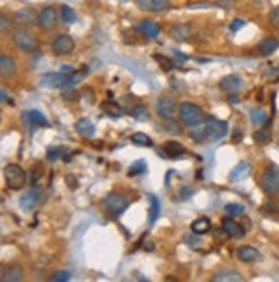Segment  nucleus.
<instances>
[{"label":"nucleus","instance_id":"nucleus-1","mask_svg":"<svg viewBox=\"0 0 279 282\" xmlns=\"http://www.w3.org/2000/svg\"><path fill=\"white\" fill-rule=\"evenodd\" d=\"M179 119H181L183 124L193 129L202 124L204 112H202V109L195 102H183L179 105Z\"/></svg>","mask_w":279,"mask_h":282},{"label":"nucleus","instance_id":"nucleus-2","mask_svg":"<svg viewBox=\"0 0 279 282\" xmlns=\"http://www.w3.org/2000/svg\"><path fill=\"white\" fill-rule=\"evenodd\" d=\"M4 179L9 189L17 191V189H23L24 182H26V172L16 164H9L4 167Z\"/></svg>","mask_w":279,"mask_h":282},{"label":"nucleus","instance_id":"nucleus-3","mask_svg":"<svg viewBox=\"0 0 279 282\" xmlns=\"http://www.w3.org/2000/svg\"><path fill=\"white\" fill-rule=\"evenodd\" d=\"M104 207L109 214H112L114 217H119L126 208L129 207V199L126 198L122 193H109L104 198Z\"/></svg>","mask_w":279,"mask_h":282},{"label":"nucleus","instance_id":"nucleus-4","mask_svg":"<svg viewBox=\"0 0 279 282\" xmlns=\"http://www.w3.org/2000/svg\"><path fill=\"white\" fill-rule=\"evenodd\" d=\"M12 40H14L16 47L23 52H33L38 47V40L30 30H24V28H19L12 34Z\"/></svg>","mask_w":279,"mask_h":282},{"label":"nucleus","instance_id":"nucleus-5","mask_svg":"<svg viewBox=\"0 0 279 282\" xmlns=\"http://www.w3.org/2000/svg\"><path fill=\"white\" fill-rule=\"evenodd\" d=\"M261 186L269 195H279V166H271L264 170Z\"/></svg>","mask_w":279,"mask_h":282},{"label":"nucleus","instance_id":"nucleus-6","mask_svg":"<svg viewBox=\"0 0 279 282\" xmlns=\"http://www.w3.org/2000/svg\"><path fill=\"white\" fill-rule=\"evenodd\" d=\"M205 131H207L209 139L212 141H217V139H223L227 134V124L224 120L217 119H209L205 122Z\"/></svg>","mask_w":279,"mask_h":282},{"label":"nucleus","instance_id":"nucleus-7","mask_svg":"<svg viewBox=\"0 0 279 282\" xmlns=\"http://www.w3.org/2000/svg\"><path fill=\"white\" fill-rule=\"evenodd\" d=\"M36 23L42 30H52L57 26V11L55 7L49 5V7H43L42 11L38 12L36 16Z\"/></svg>","mask_w":279,"mask_h":282},{"label":"nucleus","instance_id":"nucleus-8","mask_svg":"<svg viewBox=\"0 0 279 282\" xmlns=\"http://www.w3.org/2000/svg\"><path fill=\"white\" fill-rule=\"evenodd\" d=\"M52 50L55 55H69L74 50V40L69 34H59L53 38Z\"/></svg>","mask_w":279,"mask_h":282},{"label":"nucleus","instance_id":"nucleus-9","mask_svg":"<svg viewBox=\"0 0 279 282\" xmlns=\"http://www.w3.org/2000/svg\"><path fill=\"white\" fill-rule=\"evenodd\" d=\"M176 109H179V107L176 105V100L171 97H160L155 102V110L162 119H173Z\"/></svg>","mask_w":279,"mask_h":282},{"label":"nucleus","instance_id":"nucleus-10","mask_svg":"<svg viewBox=\"0 0 279 282\" xmlns=\"http://www.w3.org/2000/svg\"><path fill=\"white\" fill-rule=\"evenodd\" d=\"M68 79L69 74H64V72H50L40 79V84L45 88H66Z\"/></svg>","mask_w":279,"mask_h":282},{"label":"nucleus","instance_id":"nucleus-11","mask_svg":"<svg viewBox=\"0 0 279 282\" xmlns=\"http://www.w3.org/2000/svg\"><path fill=\"white\" fill-rule=\"evenodd\" d=\"M219 88L227 95H236L238 91L243 88V79L238 74H229V76H226V78L221 79Z\"/></svg>","mask_w":279,"mask_h":282},{"label":"nucleus","instance_id":"nucleus-12","mask_svg":"<svg viewBox=\"0 0 279 282\" xmlns=\"http://www.w3.org/2000/svg\"><path fill=\"white\" fill-rule=\"evenodd\" d=\"M40 193H42V189L38 188V186L31 188L30 191H26L23 196H21V199H19V207L23 208L24 212H33L35 208H36V205H38Z\"/></svg>","mask_w":279,"mask_h":282},{"label":"nucleus","instance_id":"nucleus-13","mask_svg":"<svg viewBox=\"0 0 279 282\" xmlns=\"http://www.w3.org/2000/svg\"><path fill=\"white\" fill-rule=\"evenodd\" d=\"M223 231L226 236L233 237V239H240V237H243L246 234L245 227L240 226V224H238L236 220H233L231 217H226L223 220Z\"/></svg>","mask_w":279,"mask_h":282},{"label":"nucleus","instance_id":"nucleus-14","mask_svg":"<svg viewBox=\"0 0 279 282\" xmlns=\"http://www.w3.org/2000/svg\"><path fill=\"white\" fill-rule=\"evenodd\" d=\"M23 277H24L23 267L17 264H12L9 267L2 268V282H19L23 281Z\"/></svg>","mask_w":279,"mask_h":282},{"label":"nucleus","instance_id":"nucleus-15","mask_svg":"<svg viewBox=\"0 0 279 282\" xmlns=\"http://www.w3.org/2000/svg\"><path fill=\"white\" fill-rule=\"evenodd\" d=\"M236 258L240 262H243V264H252V262L261 258V253H259L257 248H253V246H242V248H238Z\"/></svg>","mask_w":279,"mask_h":282},{"label":"nucleus","instance_id":"nucleus-16","mask_svg":"<svg viewBox=\"0 0 279 282\" xmlns=\"http://www.w3.org/2000/svg\"><path fill=\"white\" fill-rule=\"evenodd\" d=\"M23 119L24 122H26L28 126H35V128H45V126H49V120L45 119V116H43L42 112H38V110H30V112H24L23 114Z\"/></svg>","mask_w":279,"mask_h":282},{"label":"nucleus","instance_id":"nucleus-17","mask_svg":"<svg viewBox=\"0 0 279 282\" xmlns=\"http://www.w3.org/2000/svg\"><path fill=\"white\" fill-rule=\"evenodd\" d=\"M252 172V167H250L248 162H240L236 167H233V170L229 172V181L233 182H240V181L246 179Z\"/></svg>","mask_w":279,"mask_h":282},{"label":"nucleus","instance_id":"nucleus-18","mask_svg":"<svg viewBox=\"0 0 279 282\" xmlns=\"http://www.w3.org/2000/svg\"><path fill=\"white\" fill-rule=\"evenodd\" d=\"M16 69H17V62H16L14 57H11V55L0 57V72H2L4 78H11V76H14Z\"/></svg>","mask_w":279,"mask_h":282},{"label":"nucleus","instance_id":"nucleus-19","mask_svg":"<svg viewBox=\"0 0 279 282\" xmlns=\"http://www.w3.org/2000/svg\"><path fill=\"white\" fill-rule=\"evenodd\" d=\"M278 47H279V42L276 40L274 36H267V38H264L261 43H259V53L261 55H264V57H267V55H272V53L278 50Z\"/></svg>","mask_w":279,"mask_h":282},{"label":"nucleus","instance_id":"nucleus-20","mask_svg":"<svg viewBox=\"0 0 279 282\" xmlns=\"http://www.w3.org/2000/svg\"><path fill=\"white\" fill-rule=\"evenodd\" d=\"M74 129L78 131V134H81L83 138H93L95 134V126L91 124L90 119H78L74 124Z\"/></svg>","mask_w":279,"mask_h":282},{"label":"nucleus","instance_id":"nucleus-21","mask_svg":"<svg viewBox=\"0 0 279 282\" xmlns=\"http://www.w3.org/2000/svg\"><path fill=\"white\" fill-rule=\"evenodd\" d=\"M193 34V30L190 24H177L173 31H171V36L177 42H185V40H190Z\"/></svg>","mask_w":279,"mask_h":282},{"label":"nucleus","instance_id":"nucleus-22","mask_svg":"<svg viewBox=\"0 0 279 282\" xmlns=\"http://www.w3.org/2000/svg\"><path fill=\"white\" fill-rule=\"evenodd\" d=\"M162 151H164V155L174 158V157H179V155H185L186 148L183 147L181 143H177V141H167V143H164Z\"/></svg>","mask_w":279,"mask_h":282},{"label":"nucleus","instance_id":"nucleus-23","mask_svg":"<svg viewBox=\"0 0 279 282\" xmlns=\"http://www.w3.org/2000/svg\"><path fill=\"white\" fill-rule=\"evenodd\" d=\"M214 282H242L243 281V275H240L236 270H221L219 274L214 275L212 279Z\"/></svg>","mask_w":279,"mask_h":282},{"label":"nucleus","instance_id":"nucleus-24","mask_svg":"<svg viewBox=\"0 0 279 282\" xmlns=\"http://www.w3.org/2000/svg\"><path fill=\"white\" fill-rule=\"evenodd\" d=\"M138 30L147 38H157L158 33H160V28H158V24L154 23V21H141V23L138 24Z\"/></svg>","mask_w":279,"mask_h":282},{"label":"nucleus","instance_id":"nucleus-25","mask_svg":"<svg viewBox=\"0 0 279 282\" xmlns=\"http://www.w3.org/2000/svg\"><path fill=\"white\" fill-rule=\"evenodd\" d=\"M210 227H212V224L207 217H198L192 222V232L200 234L202 236V234H207L209 231H210Z\"/></svg>","mask_w":279,"mask_h":282},{"label":"nucleus","instance_id":"nucleus-26","mask_svg":"<svg viewBox=\"0 0 279 282\" xmlns=\"http://www.w3.org/2000/svg\"><path fill=\"white\" fill-rule=\"evenodd\" d=\"M250 119H252L253 126H257V128H264L265 124H267V114H265V110L262 109H253L252 112H250Z\"/></svg>","mask_w":279,"mask_h":282},{"label":"nucleus","instance_id":"nucleus-27","mask_svg":"<svg viewBox=\"0 0 279 282\" xmlns=\"http://www.w3.org/2000/svg\"><path fill=\"white\" fill-rule=\"evenodd\" d=\"M102 110L107 114V116L110 117H121L122 114H124V110L121 109V105L116 102H112V100H107V102L102 103Z\"/></svg>","mask_w":279,"mask_h":282},{"label":"nucleus","instance_id":"nucleus-28","mask_svg":"<svg viewBox=\"0 0 279 282\" xmlns=\"http://www.w3.org/2000/svg\"><path fill=\"white\" fill-rule=\"evenodd\" d=\"M253 139H255V143H259V145L271 143V139H272L271 129H269L267 126H264V128H261V129H257L255 134H253Z\"/></svg>","mask_w":279,"mask_h":282},{"label":"nucleus","instance_id":"nucleus-29","mask_svg":"<svg viewBox=\"0 0 279 282\" xmlns=\"http://www.w3.org/2000/svg\"><path fill=\"white\" fill-rule=\"evenodd\" d=\"M129 114H131L136 120H141V122H143V120H148V117H150V112H148L147 105H143V103H138V105L131 107Z\"/></svg>","mask_w":279,"mask_h":282},{"label":"nucleus","instance_id":"nucleus-30","mask_svg":"<svg viewBox=\"0 0 279 282\" xmlns=\"http://www.w3.org/2000/svg\"><path fill=\"white\" fill-rule=\"evenodd\" d=\"M148 199H150V224H155L160 215V201L155 195H148Z\"/></svg>","mask_w":279,"mask_h":282},{"label":"nucleus","instance_id":"nucleus-31","mask_svg":"<svg viewBox=\"0 0 279 282\" xmlns=\"http://www.w3.org/2000/svg\"><path fill=\"white\" fill-rule=\"evenodd\" d=\"M145 172H147V162H145L143 158H140V160L133 162V166L129 167L128 176L129 177H135V176H140V174H145Z\"/></svg>","mask_w":279,"mask_h":282},{"label":"nucleus","instance_id":"nucleus-32","mask_svg":"<svg viewBox=\"0 0 279 282\" xmlns=\"http://www.w3.org/2000/svg\"><path fill=\"white\" fill-rule=\"evenodd\" d=\"M131 141L135 145H140V147H152V145H154L152 138L148 134H145V133H135V134L131 136Z\"/></svg>","mask_w":279,"mask_h":282},{"label":"nucleus","instance_id":"nucleus-33","mask_svg":"<svg viewBox=\"0 0 279 282\" xmlns=\"http://www.w3.org/2000/svg\"><path fill=\"white\" fill-rule=\"evenodd\" d=\"M14 19L17 21L19 24H30L31 21L35 19V16H33V12L28 11V9H21V11L16 12Z\"/></svg>","mask_w":279,"mask_h":282},{"label":"nucleus","instance_id":"nucleus-34","mask_svg":"<svg viewBox=\"0 0 279 282\" xmlns=\"http://www.w3.org/2000/svg\"><path fill=\"white\" fill-rule=\"evenodd\" d=\"M185 243L192 249H200L202 246H204V243H202V239H200V234H195V232L186 234V236H185Z\"/></svg>","mask_w":279,"mask_h":282},{"label":"nucleus","instance_id":"nucleus-35","mask_svg":"<svg viewBox=\"0 0 279 282\" xmlns=\"http://www.w3.org/2000/svg\"><path fill=\"white\" fill-rule=\"evenodd\" d=\"M61 19L66 24H72L76 21V12L72 11L69 5H62L61 7Z\"/></svg>","mask_w":279,"mask_h":282},{"label":"nucleus","instance_id":"nucleus-36","mask_svg":"<svg viewBox=\"0 0 279 282\" xmlns=\"http://www.w3.org/2000/svg\"><path fill=\"white\" fill-rule=\"evenodd\" d=\"M64 151H66V148H61V147L49 148V150H47V160H49V162H55V160L64 157Z\"/></svg>","mask_w":279,"mask_h":282},{"label":"nucleus","instance_id":"nucleus-37","mask_svg":"<svg viewBox=\"0 0 279 282\" xmlns=\"http://www.w3.org/2000/svg\"><path fill=\"white\" fill-rule=\"evenodd\" d=\"M224 210H226V214L229 215V217H238V215H243L245 214V207L240 203H229L224 207Z\"/></svg>","mask_w":279,"mask_h":282},{"label":"nucleus","instance_id":"nucleus-38","mask_svg":"<svg viewBox=\"0 0 279 282\" xmlns=\"http://www.w3.org/2000/svg\"><path fill=\"white\" fill-rule=\"evenodd\" d=\"M198 128V126H196ZM196 128H193V131H192V134H190V138L195 141V143H202V141H205V139L209 138L207 136V131H205V126L204 128H200V129H196Z\"/></svg>","mask_w":279,"mask_h":282},{"label":"nucleus","instance_id":"nucleus-39","mask_svg":"<svg viewBox=\"0 0 279 282\" xmlns=\"http://www.w3.org/2000/svg\"><path fill=\"white\" fill-rule=\"evenodd\" d=\"M154 59L157 60L158 64L162 66V69L164 71H171L173 69V66H174V62L171 59H167V57H164V55H158V53H155L154 55Z\"/></svg>","mask_w":279,"mask_h":282},{"label":"nucleus","instance_id":"nucleus-40","mask_svg":"<svg viewBox=\"0 0 279 282\" xmlns=\"http://www.w3.org/2000/svg\"><path fill=\"white\" fill-rule=\"evenodd\" d=\"M169 7V0H154L152 2V12H162Z\"/></svg>","mask_w":279,"mask_h":282},{"label":"nucleus","instance_id":"nucleus-41","mask_svg":"<svg viewBox=\"0 0 279 282\" xmlns=\"http://www.w3.org/2000/svg\"><path fill=\"white\" fill-rule=\"evenodd\" d=\"M87 76V72L85 71H79V72H72V74H69V79H68V86H74L76 83H79L81 79ZM66 86V88H68Z\"/></svg>","mask_w":279,"mask_h":282},{"label":"nucleus","instance_id":"nucleus-42","mask_svg":"<svg viewBox=\"0 0 279 282\" xmlns=\"http://www.w3.org/2000/svg\"><path fill=\"white\" fill-rule=\"evenodd\" d=\"M61 97L64 98V100H76V98L79 97V93L76 90H72L71 86H68V88H62Z\"/></svg>","mask_w":279,"mask_h":282},{"label":"nucleus","instance_id":"nucleus-43","mask_svg":"<svg viewBox=\"0 0 279 282\" xmlns=\"http://www.w3.org/2000/svg\"><path fill=\"white\" fill-rule=\"evenodd\" d=\"M42 176H43V167L38 164V166H35L33 169H31V182L35 184V182H36Z\"/></svg>","mask_w":279,"mask_h":282},{"label":"nucleus","instance_id":"nucleus-44","mask_svg":"<svg viewBox=\"0 0 279 282\" xmlns=\"http://www.w3.org/2000/svg\"><path fill=\"white\" fill-rule=\"evenodd\" d=\"M69 279H71V274H69V272H66V270H59V272H55V274L52 275V281L53 282L69 281Z\"/></svg>","mask_w":279,"mask_h":282},{"label":"nucleus","instance_id":"nucleus-45","mask_svg":"<svg viewBox=\"0 0 279 282\" xmlns=\"http://www.w3.org/2000/svg\"><path fill=\"white\" fill-rule=\"evenodd\" d=\"M264 208L267 212H271V214H278L279 212V201L278 199H269L267 203L264 205Z\"/></svg>","mask_w":279,"mask_h":282},{"label":"nucleus","instance_id":"nucleus-46","mask_svg":"<svg viewBox=\"0 0 279 282\" xmlns=\"http://www.w3.org/2000/svg\"><path fill=\"white\" fill-rule=\"evenodd\" d=\"M269 21H271V23L274 24V26L279 28V5L271 11V14H269Z\"/></svg>","mask_w":279,"mask_h":282},{"label":"nucleus","instance_id":"nucleus-47","mask_svg":"<svg viewBox=\"0 0 279 282\" xmlns=\"http://www.w3.org/2000/svg\"><path fill=\"white\" fill-rule=\"evenodd\" d=\"M245 19H240V17H236V19H233V23H231V31H240L243 26H245Z\"/></svg>","mask_w":279,"mask_h":282},{"label":"nucleus","instance_id":"nucleus-48","mask_svg":"<svg viewBox=\"0 0 279 282\" xmlns=\"http://www.w3.org/2000/svg\"><path fill=\"white\" fill-rule=\"evenodd\" d=\"M152 2H154V0H136V5H138L141 11H150L152 12Z\"/></svg>","mask_w":279,"mask_h":282},{"label":"nucleus","instance_id":"nucleus-49","mask_svg":"<svg viewBox=\"0 0 279 282\" xmlns=\"http://www.w3.org/2000/svg\"><path fill=\"white\" fill-rule=\"evenodd\" d=\"M217 5H221L223 9H229L234 5V0H217Z\"/></svg>","mask_w":279,"mask_h":282},{"label":"nucleus","instance_id":"nucleus-50","mask_svg":"<svg viewBox=\"0 0 279 282\" xmlns=\"http://www.w3.org/2000/svg\"><path fill=\"white\" fill-rule=\"evenodd\" d=\"M240 139H242V131L236 128L233 131V141H234V143H240Z\"/></svg>","mask_w":279,"mask_h":282},{"label":"nucleus","instance_id":"nucleus-51","mask_svg":"<svg viewBox=\"0 0 279 282\" xmlns=\"http://www.w3.org/2000/svg\"><path fill=\"white\" fill-rule=\"evenodd\" d=\"M193 195V189H190V188H185L183 189V193H181V199H186V198H190V196Z\"/></svg>","mask_w":279,"mask_h":282},{"label":"nucleus","instance_id":"nucleus-52","mask_svg":"<svg viewBox=\"0 0 279 282\" xmlns=\"http://www.w3.org/2000/svg\"><path fill=\"white\" fill-rule=\"evenodd\" d=\"M68 182H69V186H71V188H76V186H78V181L72 177V174H69V176H68Z\"/></svg>","mask_w":279,"mask_h":282},{"label":"nucleus","instance_id":"nucleus-53","mask_svg":"<svg viewBox=\"0 0 279 282\" xmlns=\"http://www.w3.org/2000/svg\"><path fill=\"white\" fill-rule=\"evenodd\" d=\"M61 72H64V74H72V67L71 66H61Z\"/></svg>","mask_w":279,"mask_h":282},{"label":"nucleus","instance_id":"nucleus-54","mask_svg":"<svg viewBox=\"0 0 279 282\" xmlns=\"http://www.w3.org/2000/svg\"><path fill=\"white\" fill-rule=\"evenodd\" d=\"M167 129H169V131H176V133H177V134H179V133H181V129L177 128V126H176V124H169V126H167Z\"/></svg>","mask_w":279,"mask_h":282},{"label":"nucleus","instance_id":"nucleus-55","mask_svg":"<svg viewBox=\"0 0 279 282\" xmlns=\"http://www.w3.org/2000/svg\"><path fill=\"white\" fill-rule=\"evenodd\" d=\"M174 55H176L179 60H186V55H183V53L179 52V50H174Z\"/></svg>","mask_w":279,"mask_h":282},{"label":"nucleus","instance_id":"nucleus-56","mask_svg":"<svg viewBox=\"0 0 279 282\" xmlns=\"http://www.w3.org/2000/svg\"><path fill=\"white\" fill-rule=\"evenodd\" d=\"M7 30V17L5 16H2V31Z\"/></svg>","mask_w":279,"mask_h":282},{"label":"nucleus","instance_id":"nucleus-57","mask_svg":"<svg viewBox=\"0 0 279 282\" xmlns=\"http://www.w3.org/2000/svg\"><path fill=\"white\" fill-rule=\"evenodd\" d=\"M0 97H2V102H7V90L5 88H2V95Z\"/></svg>","mask_w":279,"mask_h":282}]
</instances>
